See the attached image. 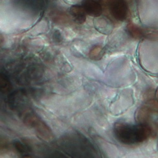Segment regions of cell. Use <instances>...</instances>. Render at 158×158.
Listing matches in <instances>:
<instances>
[{
    "label": "cell",
    "instance_id": "obj_1",
    "mask_svg": "<svg viewBox=\"0 0 158 158\" xmlns=\"http://www.w3.org/2000/svg\"><path fill=\"white\" fill-rule=\"evenodd\" d=\"M152 131L151 127L141 123L131 125L125 123H117L114 127V133L117 140L129 146L146 141L152 134Z\"/></svg>",
    "mask_w": 158,
    "mask_h": 158
},
{
    "label": "cell",
    "instance_id": "obj_2",
    "mask_svg": "<svg viewBox=\"0 0 158 158\" xmlns=\"http://www.w3.org/2000/svg\"><path fill=\"white\" fill-rule=\"evenodd\" d=\"M108 9L111 15L118 21H124L128 16V6L126 0H110Z\"/></svg>",
    "mask_w": 158,
    "mask_h": 158
},
{
    "label": "cell",
    "instance_id": "obj_3",
    "mask_svg": "<svg viewBox=\"0 0 158 158\" xmlns=\"http://www.w3.org/2000/svg\"><path fill=\"white\" fill-rule=\"evenodd\" d=\"M81 5L89 16L98 17L102 14V8L98 0H82Z\"/></svg>",
    "mask_w": 158,
    "mask_h": 158
},
{
    "label": "cell",
    "instance_id": "obj_4",
    "mask_svg": "<svg viewBox=\"0 0 158 158\" xmlns=\"http://www.w3.org/2000/svg\"><path fill=\"white\" fill-rule=\"evenodd\" d=\"M70 11L75 21L78 23L82 24L85 22L87 14L81 5H75L72 6Z\"/></svg>",
    "mask_w": 158,
    "mask_h": 158
},
{
    "label": "cell",
    "instance_id": "obj_5",
    "mask_svg": "<svg viewBox=\"0 0 158 158\" xmlns=\"http://www.w3.org/2000/svg\"><path fill=\"white\" fill-rule=\"evenodd\" d=\"M139 10L142 12L145 10H158V0H137Z\"/></svg>",
    "mask_w": 158,
    "mask_h": 158
},
{
    "label": "cell",
    "instance_id": "obj_6",
    "mask_svg": "<svg viewBox=\"0 0 158 158\" xmlns=\"http://www.w3.org/2000/svg\"><path fill=\"white\" fill-rule=\"evenodd\" d=\"M11 82L8 78L3 74L0 73V91L7 93L11 90Z\"/></svg>",
    "mask_w": 158,
    "mask_h": 158
},
{
    "label": "cell",
    "instance_id": "obj_7",
    "mask_svg": "<svg viewBox=\"0 0 158 158\" xmlns=\"http://www.w3.org/2000/svg\"><path fill=\"white\" fill-rule=\"evenodd\" d=\"M102 49L99 46H96L92 49L89 52V57L93 60H98L102 56Z\"/></svg>",
    "mask_w": 158,
    "mask_h": 158
},
{
    "label": "cell",
    "instance_id": "obj_8",
    "mask_svg": "<svg viewBox=\"0 0 158 158\" xmlns=\"http://www.w3.org/2000/svg\"><path fill=\"white\" fill-rule=\"evenodd\" d=\"M15 146L17 149L18 151H19L20 152H25L26 151V148H25V146H23V144H22L20 142H17L15 144Z\"/></svg>",
    "mask_w": 158,
    "mask_h": 158
}]
</instances>
